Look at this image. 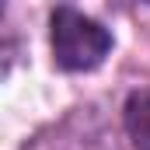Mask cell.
Returning <instances> with one entry per match:
<instances>
[{
  "label": "cell",
  "mask_w": 150,
  "mask_h": 150,
  "mask_svg": "<svg viewBox=\"0 0 150 150\" xmlns=\"http://www.w3.org/2000/svg\"><path fill=\"white\" fill-rule=\"evenodd\" d=\"M140 4H150V0H140Z\"/></svg>",
  "instance_id": "obj_3"
},
{
  "label": "cell",
  "mask_w": 150,
  "mask_h": 150,
  "mask_svg": "<svg viewBox=\"0 0 150 150\" xmlns=\"http://www.w3.org/2000/svg\"><path fill=\"white\" fill-rule=\"evenodd\" d=\"M126 133L136 150H150V87L129 94L126 101Z\"/></svg>",
  "instance_id": "obj_2"
},
{
  "label": "cell",
  "mask_w": 150,
  "mask_h": 150,
  "mask_svg": "<svg viewBox=\"0 0 150 150\" xmlns=\"http://www.w3.org/2000/svg\"><path fill=\"white\" fill-rule=\"evenodd\" d=\"M112 52V35L74 7L52 11V59L63 70H94Z\"/></svg>",
  "instance_id": "obj_1"
}]
</instances>
